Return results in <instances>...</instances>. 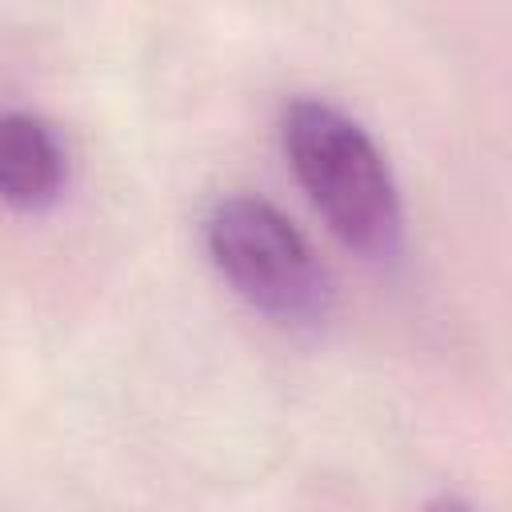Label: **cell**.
<instances>
[{"mask_svg":"<svg viewBox=\"0 0 512 512\" xmlns=\"http://www.w3.org/2000/svg\"><path fill=\"white\" fill-rule=\"evenodd\" d=\"M284 152L312 204L348 248L372 260H388L400 248L404 216L392 172L352 116L312 96L292 100L284 112Z\"/></svg>","mask_w":512,"mask_h":512,"instance_id":"1","label":"cell"},{"mask_svg":"<svg viewBox=\"0 0 512 512\" xmlns=\"http://www.w3.org/2000/svg\"><path fill=\"white\" fill-rule=\"evenodd\" d=\"M424 512H472V508L464 500H456V496H436V500L424 504Z\"/></svg>","mask_w":512,"mask_h":512,"instance_id":"4","label":"cell"},{"mask_svg":"<svg viewBox=\"0 0 512 512\" xmlns=\"http://www.w3.org/2000/svg\"><path fill=\"white\" fill-rule=\"evenodd\" d=\"M64 184V148L56 132L28 112L0 116V200L44 208Z\"/></svg>","mask_w":512,"mask_h":512,"instance_id":"3","label":"cell"},{"mask_svg":"<svg viewBox=\"0 0 512 512\" xmlns=\"http://www.w3.org/2000/svg\"><path fill=\"white\" fill-rule=\"evenodd\" d=\"M204 240L212 264L252 308L288 324L324 316L328 276L276 204L260 196H224L204 220Z\"/></svg>","mask_w":512,"mask_h":512,"instance_id":"2","label":"cell"}]
</instances>
